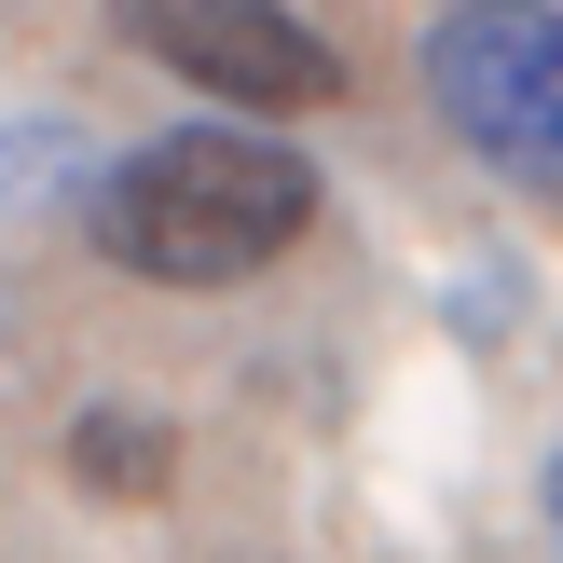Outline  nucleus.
Wrapping results in <instances>:
<instances>
[{
    "instance_id": "nucleus-5",
    "label": "nucleus",
    "mask_w": 563,
    "mask_h": 563,
    "mask_svg": "<svg viewBox=\"0 0 563 563\" xmlns=\"http://www.w3.org/2000/svg\"><path fill=\"white\" fill-rule=\"evenodd\" d=\"M550 537H563V454H550Z\"/></svg>"
},
{
    "instance_id": "nucleus-1",
    "label": "nucleus",
    "mask_w": 563,
    "mask_h": 563,
    "mask_svg": "<svg viewBox=\"0 0 563 563\" xmlns=\"http://www.w3.org/2000/svg\"><path fill=\"white\" fill-rule=\"evenodd\" d=\"M317 165L275 124H165L124 165L82 179V234L110 275H152V289H234V275L289 262L317 234Z\"/></svg>"
},
{
    "instance_id": "nucleus-2",
    "label": "nucleus",
    "mask_w": 563,
    "mask_h": 563,
    "mask_svg": "<svg viewBox=\"0 0 563 563\" xmlns=\"http://www.w3.org/2000/svg\"><path fill=\"white\" fill-rule=\"evenodd\" d=\"M427 110L509 192H563V0H440Z\"/></svg>"
},
{
    "instance_id": "nucleus-4",
    "label": "nucleus",
    "mask_w": 563,
    "mask_h": 563,
    "mask_svg": "<svg viewBox=\"0 0 563 563\" xmlns=\"http://www.w3.org/2000/svg\"><path fill=\"white\" fill-rule=\"evenodd\" d=\"M69 482H82V495H124V509H137V495H165V482H179V427H165V412H137V399H97V412L69 427Z\"/></svg>"
},
{
    "instance_id": "nucleus-3",
    "label": "nucleus",
    "mask_w": 563,
    "mask_h": 563,
    "mask_svg": "<svg viewBox=\"0 0 563 563\" xmlns=\"http://www.w3.org/2000/svg\"><path fill=\"white\" fill-rule=\"evenodd\" d=\"M124 42L152 69H179L192 97H220L234 124H302L344 97V55L289 0H124Z\"/></svg>"
}]
</instances>
